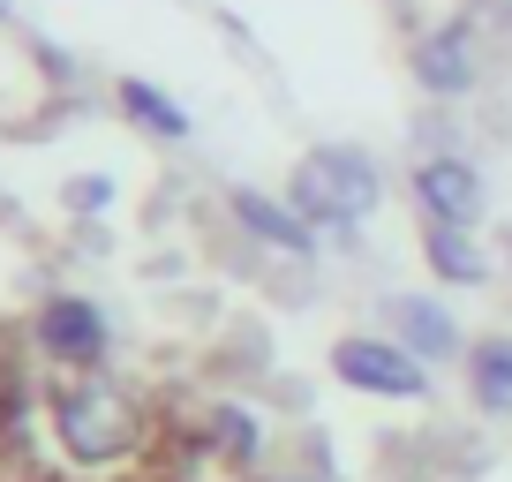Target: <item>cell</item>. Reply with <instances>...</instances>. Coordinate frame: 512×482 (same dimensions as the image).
I'll return each instance as SVG.
<instances>
[{"label":"cell","instance_id":"cell-11","mask_svg":"<svg viewBox=\"0 0 512 482\" xmlns=\"http://www.w3.org/2000/svg\"><path fill=\"white\" fill-rule=\"evenodd\" d=\"M121 98H128V113H136V121H151V129H166V136H189V113H181L166 91H151V83L128 76V83H121Z\"/></svg>","mask_w":512,"mask_h":482},{"label":"cell","instance_id":"cell-1","mask_svg":"<svg viewBox=\"0 0 512 482\" xmlns=\"http://www.w3.org/2000/svg\"><path fill=\"white\" fill-rule=\"evenodd\" d=\"M53 437H61V452L76 467H121L144 452V407L113 377L76 370L68 385H53Z\"/></svg>","mask_w":512,"mask_h":482},{"label":"cell","instance_id":"cell-9","mask_svg":"<svg viewBox=\"0 0 512 482\" xmlns=\"http://www.w3.org/2000/svg\"><path fill=\"white\" fill-rule=\"evenodd\" d=\"M422 257H430L437 279H460V287H482V279H490V257L467 241V226H430V234H422Z\"/></svg>","mask_w":512,"mask_h":482},{"label":"cell","instance_id":"cell-2","mask_svg":"<svg viewBox=\"0 0 512 482\" xmlns=\"http://www.w3.org/2000/svg\"><path fill=\"white\" fill-rule=\"evenodd\" d=\"M377 196H384V174L354 144H324L294 166V211L309 226H354V219L377 211Z\"/></svg>","mask_w":512,"mask_h":482},{"label":"cell","instance_id":"cell-8","mask_svg":"<svg viewBox=\"0 0 512 482\" xmlns=\"http://www.w3.org/2000/svg\"><path fill=\"white\" fill-rule=\"evenodd\" d=\"M234 219L249 226L256 241L287 249V257H309V249H317V234H309L302 211H294V204H272V196H256V189H241V196H234Z\"/></svg>","mask_w":512,"mask_h":482},{"label":"cell","instance_id":"cell-10","mask_svg":"<svg viewBox=\"0 0 512 482\" xmlns=\"http://www.w3.org/2000/svg\"><path fill=\"white\" fill-rule=\"evenodd\" d=\"M415 76L430 83L437 98H452V91H467V31H437V38H422L415 46Z\"/></svg>","mask_w":512,"mask_h":482},{"label":"cell","instance_id":"cell-5","mask_svg":"<svg viewBox=\"0 0 512 482\" xmlns=\"http://www.w3.org/2000/svg\"><path fill=\"white\" fill-rule=\"evenodd\" d=\"M384 324H392V339H400L407 354H422V362H452V354L467 347L452 309L430 302V294H392V302H384Z\"/></svg>","mask_w":512,"mask_h":482},{"label":"cell","instance_id":"cell-7","mask_svg":"<svg viewBox=\"0 0 512 482\" xmlns=\"http://www.w3.org/2000/svg\"><path fill=\"white\" fill-rule=\"evenodd\" d=\"M467 400L482 407V415L512 422V332L482 339V347H467Z\"/></svg>","mask_w":512,"mask_h":482},{"label":"cell","instance_id":"cell-4","mask_svg":"<svg viewBox=\"0 0 512 482\" xmlns=\"http://www.w3.org/2000/svg\"><path fill=\"white\" fill-rule=\"evenodd\" d=\"M31 339L53 354V362H68V370H98L106 347H113V324H106V309H98L91 294H53V302L31 317Z\"/></svg>","mask_w":512,"mask_h":482},{"label":"cell","instance_id":"cell-3","mask_svg":"<svg viewBox=\"0 0 512 482\" xmlns=\"http://www.w3.org/2000/svg\"><path fill=\"white\" fill-rule=\"evenodd\" d=\"M332 377L347 392H369V400H422L430 392V362L422 354H407L392 332H347L332 347Z\"/></svg>","mask_w":512,"mask_h":482},{"label":"cell","instance_id":"cell-6","mask_svg":"<svg viewBox=\"0 0 512 482\" xmlns=\"http://www.w3.org/2000/svg\"><path fill=\"white\" fill-rule=\"evenodd\" d=\"M415 196H422V211H430V226H475L482 174L467 159H422L415 166Z\"/></svg>","mask_w":512,"mask_h":482},{"label":"cell","instance_id":"cell-12","mask_svg":"<svg viewBox=\"0 0 512 482\" xmlns=\"http://www.w3.org/2000/svg\"><path fill=\"white\" fill-rule=\"evenodd\" d=\"M211 437H219V452H226L234 467L256 460V422L241 415V407H211Z\"/></svg>","mask_w":512,"mask_h":482}]
</instances>
